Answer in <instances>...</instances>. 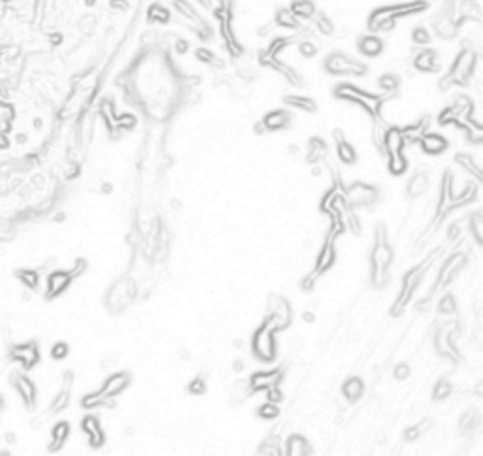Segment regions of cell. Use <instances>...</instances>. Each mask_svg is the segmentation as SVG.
Returning <instances> with one entry per match:
<instances>
[{"instance_id":"16","label":"cell","mask_w":483,"mask_h":456,"mask_svg":"<svg viewBox=\"0 0 483 456\" xmlns=\"http://www.w3.org/2000/svg\"><path fill=\"white\" fill-rule=\"evenodd\" d=\"M289 121H291V115L287 114L285 110H272V112L264 115L262 126H264V130L268 132H278L283 130L285 126H289Z\"/></svg>"},{"instance_id":"25","label":"cell","mask_w":483,"mask_h":456,"mask_svg":"<svg viewBox=\"0 0 483 456\" xmlns=\"http://www.w3.org/2000/svg\"><path fill=\"white\" fill-rule=\"evenodd\" d=\"M466 264V258H464V254H453L449 260H447V264L443 266L442 274H440V281H449L451 276L457 272L458 268H462Z\"/></svg>"},{"instance_id":"5","label":"cell","mask_w":483,"mask_h":456,"mask_svg":"<svg viewBox=\"0 0 483 456\" xmlns=\"http://www.w3.org/2000/svg\"><path fill=\"white\" fill-rule=\"evenodd\" d=\"M323 66L332 76H357V78H360L368 72V66L364 62L353 58L351 55H345L342 51H334V53L327 55Z\"/></svg>"},{"instance_id":"6","label":"cell","mask_w":483,"mask_h":456,"mask_svg":"<svg viewBox=\"0 0 483 456\" xmlns=\"http://www.w3.org/2000/svg\"><path fill=\"white\" fill-rule=\"evenodd\" d=\"M475 60H477V58H475L474 51H470V49H462V51L457 55V58H455L453 66H451L449 74H447V76H445V80H443V83H442L443 89H445V85H447V83L464 85V83L468 82V78L472 76V72H474Z\"/></svg>"},{"instance_id":"7","label":"cell","mask_w":483,"mask_h":456,"mask_svg":"<svg viewBox=\"0 0 483 456\" xmlns=\"http://www.w3.org/2000/svg\"><path fill=\"white\" fill-rule=\"evenodd\" d=\"M253 352L261 362H272L276 356V342H274V330L262 324L253 336Z\"/></svg>"},{"instance_id":"14","label":"cell","mask_w":483,"mask_h":456,"mask_svg":"<svg viewBox=\"0 0 483 456\" xmlns=\"http://www.w3.org/2000/svg\"><path fill=\"white\" fill-rule=\"evenodd\" d=\"M131 383V375L129 374H114L110 375L106 381H104V384H102V388H100V394L104 396V398H112V396H115V394H119V392H123L125 388H127V384Z\"/></svg>"},{"instance_id":"46","label":"cell","mask_w":483,"mask_h":456,"mask_svg":"<svg viewBox=\"0 0 483 456\" xmlns=\"http://www.w3.org/2000/svg\"><path fill=\"white\" fill-rule=\"evenodd\" d=\"M176 51L180 53V55H185L189 51V42L187 40H178L176 42Z\"/></svg>"},{"instance_id":"1","label":"cell","mask_w":483,"mask_h":456,"mask_svg":"<svg viewBox=\"0 0 483 456\" xmlns=\"http://www.w3.org/2000/svg\"><path fill=\"white\" fill-rule=\"evenodd\" d=\"M426 8H428L426 0H411V2H402V4H393V6H381V8L374 10L370 14L368 30H372V32L393 30L398 19L423 14Z\"/></svg>"},{"instance_id":"39","label":"cell","mask_w":483,"mask_h":456,"mask_svg":"<svg viewBox=\"0 0 483 456\" xmlns=\"http://www.w3.org/2000/svg\"><path fill=\"white\" fill-rule=\"evenodd\" d=\"M68 424L66 422H61V424H57L55 426V430H53V440H55V443H53V448L55 447H59L63 441L66 440V436H68Z\"/></svg>"},{"instance_id":"15","label":"cell","mask_w":483,"mask_h":456,"mask_svg":"<svg viewBox=\"0 0 483 456\" xmlns=\"http://www.w3.org/2000/svg\"><path fill=\"white\" fill-rule=\"evenodd\" d=\"M281 381V372L279 370H272V372H257L251 375L249 379V386L251 390H266L268 386H274Z\"/></svg>"},{"instance_id":"11","label":"cell","mask_w":483,"mask_h":456,"mask_svg":"<svg viewBox=\"0 0 483 456\" xmlns=\"http://www.w3.org/2000/svg\"><path fill=\"white\" fill-rule=\"evenodd\" d=\"M421 274H423V270L421 268H415L411 270L408 276L404 277V283H402V290H400V296H398V302H396V306H394V313H398V311L406 306V302H408V298L411 296V292L417 288L419 281H421Z\"/></svg>"},{"instance_id":"23","label":"cell","mask_w":483,"mask_h":456,"mask_svg":"<svg viewBox=\"0 0 483 456\" xmlns=\"http://www.w3.org/2000/svg\"><path fill=\"white\" fill-rule=\"evenodd\" d=\"M342 392L349 402H357L364 392V383L360 381V377H349L342 386Z\"/></svg>"},{"instance_id":"41","label":"cell","mask_w":483,"mask_h":456,"mask_svg":"<svg viewBox=\"0 0 483 456\" xmlns=\"http://www.w3.org/2000/svg\"><path fill=\"white\" fill-rule=\"evenodd\" d=\"M206 390V383L202 377H197V379H193L191 381V384H189V392L191 394H202V392Z\"/></svg>"},{"instance_id":"37","label":"cell","mask_w":483,"mask_h":456,"mask_svg":"<svg viewBox=\"0 0 483 456\" xmlns=\"http://www.w3.org/2000/svg\"><path fill=\"white\" fill-rule=\"evenodd\" d=\"M317 51H319V48L310 40H304L298 44V53H300L304 58H313L317 55Z\"/></svg>"},{"instance_id":"38","label":"cell","mask_w":483,"mask_h":456,"mask_svg":"<svg viewBox=\"0 0 483 456\" xmlns=\"http://www.w3.org/2000/svg\"><path fill=\"white\" fill-rule=\"evenodd\" d=\"M451 394V384L447 379H440L434 386V400H443Z\"/></svg>"},{"instance_id":"8","label":"cell","mask_w":483,"mask_h":456,"mask_svg":"<svg viewBox=\"0 0 483 456\" xmlns=\"http://www.w3.org/2000/svg\"><path fill=\"white\" fill-rule=\"evenodd\" d=\"M264 324L270 330L278 332L291 324V306L283 298H272L270 302V315L266 317Z\"/></svg>"},{"instance_id":"34","label":"cell","mask_w":483,"mask_h":456,"mask_svg":"<svg viewBox=\"0 0 483 456\" xmlns=\"http://www.w3.org/2000/svg\"><path fill=\"white\" fill-rule=\"evenodd\" d=\"M470 230H472V234H474L475 242L481 244L483 242V215L481 213H474V215L470 217Z\"/></svg>"},{"instance_id":"3","label":"cell","mask_w":483,"mask_h":456,"mask_svg":"<svg viewBox=\"0 0 483 456\" xmlns=\"http://www.w3.org/2000/svg\"><path fill=\"white\" fill-rule=\"evenodd\" d=\"M334 96L347 100V102H355L366 110V114L372 117L379 115V108H381V96L372 94L368 90H362L359 87H355L351 83H342L334 89Z\"/></svg>"},{"instance_id":"43","label":"cell","mask_w":483,"mask_h":456,"mask_svg":"<svg viewBox=\"0 0 483 456\" xmlns=\"http://www.w3.org/2000/svg\"><path fill=\"white\" fill-rule=\"evenodd\" d=\"M423 430H425V426H423V424H417V426H411V428H408V430H406V440H409V441L417 440L419 436L423 434Z\"/></svg>"},{"instance_id":"12","label":"cell","mask_w":483,"mask_h":456,"mask_svg":"<svg viewBox=\"0 0 483 456\" xmlns=\"http://www.w3.org/2000/svg\"><path fill=\"white\" fill-rule=\"evenodd\" d=\"M413 66L423 74H434L440 70L438 64V53L430 48H423L413 58Z\"/></svg>"},{"instance_id":"47","label":"cell","mask_w":483,"mask_h":456,"mask_svg":"<svg viewBox=\"0 0 483 456\" xmlns=\"http://www.w3.org/2000/svg\"><path fill=\"white\" fill-rule=\"evenodd\" d=\"M110 8L112 10H127L129 8V4H127V0H110Z\"/></svg>"},{"instance_id":"51","label":"cell","mask_w":483,"mask_h":456,"mask_svg":"<svg viewBox=\"0 0 483 456\" xmlns=\"http://www.w3.org/2000/svg\"><path fill=\"white\" fill-rule=\"evenodd\" d=\"M97 4V0H85V6H95Z\"/></svg>"},{"instance_id":"27","label":"cell","mask_w":483,"mask_h":456,"mask_svg":"<svg viewBox=\"0 0 483 456\" xmlns=\"http://www.w3.org/2000/svg\"><path fill=\"white\" fill-rule=\"evenodd\" d=\"M327 153V146L321 138H311L308 146V160L310 162H319Z\"/></svg>"},{"instance_id":"42","label":"cell","mask_w":483,"mask_h":456,"mask_svg":"<svg viewBox=\"0 0 483 456\" xmlns=\"http://www.w3.org/2000/svg\"><path fill=\"white\" fill-rule=\"evenodd\" d=\"M266 398H268V402H274V404L281 402L283 394H281V390L278 388V384H274V386H268V388H266Z\"/></svg>"},{"instance_id":"49","label":"cell","mask_w":483,"mask_h":456,"mask_svg":"<svg viewBox=\"0 0 483 456\" xmlns=\"http://www.w3.org/2000/svg\"><path fill=\"white\" fill-rule=\"evenodd\" d=\"M195 2H198L202 8H212V4H210L212 0H195Z\"/></svg>"},{"instance_id":"22","label":"cell","mask_w":483,"mask_h":456,"mask_svg":"<svg viewBox=\"0 0 483 456\" xmlns=\"http://www.w3.org/2000/svg\"><path fill=\"white\" fill-rule=\"evenodd\" d=\"M283 102H285L287 106L296 108V110H302V112H308V114L317 112V104H315L313 98L300 96V94H289V96L283 98Z\"/></svg>"},{"instance_id":"40","label":"cell","mask_w":483,"mask_h":456,"mask_svg":"<svg viewBox=\"0 0 483 456\" xmlns=\"http://www.w3.org/2000/svg\"><path fill=\"white\" fill-rule=\"evenodd\" d=\"M438 311H440V313H445V315H451V313L455 311V302H453V298H451V296H445V298L438 304Z\"/></svg>"},{"instance_id":"44","label":"cell","mask_w":483,"mask_h":456,"mask_svg":"<svg viewBox=\"0 0 483 456\" xmlns=\"http://www.w3.org/2000/svg\"><path fill=\"white\" fill-rule=\"evenodd\" d=\"M408 375H409V366H408V364H404V362H402V364H398V366L394 368V377H396V379H400V381H402V379H406Z\"/></svg>"},{"instance_id":"2","label":"cell","mask_w":483,"mask_h":456,"mask_svg":"<svg viewBox=\"0 0 483 456\" xmlns=\"http://www.w3.org/2000/svg\"><path fill=\"white\" fill-rule=\"evenodd\" d=\"M391 262H393V249L389 247V242L385 238L383 230H379V238H377L374 252H372V281H374V285L383 286L387 283Z\"/></svg>"},{"instance_id":"10","label":"cell","mask_w":483,"mask_h":456,"mask_svg":"<svg viewBox=\"0 0 483 456\" xmlns=\"http://www.w3.org/2000/svg\"><path fill=\"white\" fill-rule=\"evenodd\" d=\"M419 146L423 149V153L426 155H442L443 151L449 147V142L443 138L438 132H426L419 136Z\"/></svg>"},{"instance_id":"30","label":"cell","mask_w":483,"mask_h":456,"mask_svg":"<svg viewBox=\"0 0 483 456\" xmlns=\"http://www.w3.org/2000/svg\"><path fill=\"white\" fill-rule=\"evenodd\" d=\"M455 160H457L464 170H468L472 176H475V180H481V168H479V164L474 162V158L470 155H466V153H460V155L455 156Z\"/></svg>"},{"instance_id":"24","label":"cell","mask_w":483,"mask_h":456,"mask_svg":"<svg viewBox=\"0 0 483 456\" xmlns=\"http://www.w3.org/2000/svg\"><path fill=\"white\" fill-rule=\"evenodd\" d=\"M276 23L281 28H289V30H298L300 28V19H296L289 8H279L276 12Z\"/></svg>"},{"instance_id":"48","label":"cell","mask_w":483,"mask_h":456,"mask_svg":"<svg viewBox=\"0 0 483 456\" xmlns=\"http://www.w3.org/2000/svg\"><path fill=\"white\" fill-rule=\"evenodd\" d=\"M257 452H259V454H278V448L274 447V445H272V447L270 445H262Z\"/></svg>"},{"instance_id":"26","label":"cell","mask_w":483,"mask_h":456,"mask_svg":"<svg viewBox=\"0 0 483 456\" xmlns=\"http://www.w3.org/2000/svg\"><path fill=\"white\" fill-rule=\"evenodd\" d=\"M149 23H170V10L163 4H151L148 10Z\"/></svg>"},{"instance_id":"18","label":"cell","mask_w":483,"mask_h":456,"mask_svg":"<svg viewBox=\"0 0 483 456\" xmlns=\"http://www.w3.org/2000/svg\"><path fill=\"white\" fill-rule=\"evenodd\" d=\"M334 136H336V153H338V158L344 164H353L357 160V151H355L351 144L342 136L340 130H336Z\"/></svg>"},{"instance_id":"35","label":"cell","mask_w":483,"mask_h":456,"mask_svg":"<svg viewBox=\"0 0 483 456\" xmlns=\"http://www.w3.org/2000/svg\"><path fill=\"white\" fill-rule=\"evenodd\" d=\"M257 415L264 418V420H272V418H276L279 415V409L274 402H266V404H262L261 408L257 409Z\"/></svg>"},{"instance_id":"29","label":"cell","mask_w":483,"mask_h":456,"mask_svg":"<svg viewBox=\"0 0 483 456\" xmlns=\"http://www.w3.org/2000/svg\"><path fill=\"white\" fill-rule=\"evenodd\" d=\"M311 19H315V28H317L323 36H330V34L334 32V23H332V19H330L325 12H315V16L311 17Z\"/></svg>"},{"instance_id":"50","label":"cell","mask_w":483,"mask_h":456,"mask_svg":"<svg viewBox=\"0 0 483 456\" xmlns=\"http://www.w3.org/2000/svg\"><path fill=\"white\" fill-rule=\"evenodd\" d=\"M304 318H306L308 322H311V320H313V315H311V313H304Z\"/></svg>"},{"instance_id":"32","label":"cell","mask_w":483,"mask_h":456,"mask_svg":"<svg viewBox=\"0 0 483 456\" xmlns=\"http://www.w3.org/2000/svg\"><path fill=\"white\" fill-rule=\"evenodd\" d=\"M68 283H70V276H68V274H65V272L53 274V276L50 277V292L51 294L61 292Z\"/></svg>"},{"instance_id":"17","label":"cell","mask_w":483,"mask_h":456,"mask_svg":"<svg viewBox=\"0 0 483 456\" xmlns=\"http://www.w3.org/2000/svg\"><path fill=\"white\" fill-rule=\"evenodd\" d=\"M334 262H336L334 244H332V240H327V242H325V245L321 247L319 254H317V260H315V270H313V274H323V272H327V270H330L332 266H334Z\"/></svg>"},{"instance_id":"13","label":"cell","mask_w":483,"mask_h":456,"mask_svg":"<svg viewBox=\"0 0 483 456\" xmlns=\"http://www.w3.org/2000/svg\"><path fill=\"white\" fill-rule=\"evenodd\" d=\"M383 48H385L383 40H381L379 36H374V34H364V36H360L359 40H357L359 53L368 58H374L377 57V55H381V53H383Z\"/></svg>"},{"instance_id":"52","label":"cell","mask_w":483,"mask_h":456,"mask_svg":"<svg viewBox=\"0 0 483 456\" xmlns=\"http://www.w3.org/2000/svg\"><path fill=\"white\" fill-rule=\"evenodd\" d=\"M4 2H10V0H4Z\"/></svg>"},{"instance_id":"45","label":"cell","mask_w":483,"mask_h":456,"mask_svg":"<svg viewBox=\"0 0 483 456\" xmlns=\"http://www.w3.org/2000/svg\"><path fill=\"white\" fill-rule=\"evenodd\" d=\"M66 352H68V347H66L65 343H57L55 349L51 350V354H53L55 358H63V356H66Z\"/></svg>"},{"instance_id":"31","label":"cell","mask_w":483,"mask_h":456,"mask_svg":"<svg viewBox=\"0 0 483 456\" xmlns=\"http://www.w3.org/2000/svg\"><path fill=\"white\" fill-rule=\"evenodd\" d=\"M400 85V78L396 74H383L379 80H377V87L385 92H394Z\"/></svg>"},{"instance_id":"9","label":"cell","mask_w":483,"mask_h":456,"mask_svg":"<svg viewBox=\"0 0 483 456\" xmlns=\"http://www.w3.org/2000/svg\"><path fill=\"white\" fill-rule=\"evenodd\" d=\"M345 200H349V204L353 206H370L377 200V190L374 187H370L366 183H353L351 187H347L345 190Z\"/></svg>"},{"instance_id":"36","label":"cell","mask_w":483,"mask_h":456,"mask_svg":"<svg viewBox=\"0 0 483 456\" xmlns=\"http://www.w3.org/2000/svg\"><path fill=\"white\" fill-rule=\"evenodd\" d=\"M195 57H197L200 62H204V64H221V60H217V57L212 53V49L208 48H198L197 51H195Z\"/></svg>"},{"instance_id":"4","label":"cell","mask_w":483,"mask_h":456,"mask_svg":"<svg viewBox=\"0 0 483 456\" xmlns=\"http://www.w3.org/2000/svg\"><path fill=\"white\" fill-rule=\"evenodd\" d=\"M383 146L387 149V155H389V170L393 176H402L404 172L408 170V160L402 153L404 149V138H402V132L398 128H389L383 136Z\"/></svg>"},{"instance_id":"33","label":"cell","mask_w":483,"mask_h":456,"mask_svg":"<svg viewBox=\"0 0 483 456\" xmlns=\"http://www.w3.org/2000/svg\"><path fill=\"white\" fill-rule=\"evenodd\" d=\"M430 40H432V36H430V32H428V28L423 26V24H419V26H415V28L411 30V42H413L415 46L425 48V46L430 44Z\"/></svg>"},{"instance_id":"21","label":"cell","mask_w":483,"mask_h":456,"mask_svg":"<svg viewBox=\"0 0 483 456\" xmlns=\"http://www.w3.org/2000/svg\"><path fill=\"white\" fill-rule=\"evenodd\" d=\"M83 430L89 434L91 445H93V447H100V445L104 443V434H102V428H100L99 418H95V416H87V418L83 420Z\"/></svg>"},{"instance_id":"19","label":"cell","mask_w":483,"mask_h":456,"mask_svg":"<svg viewBox=\"0 0 483 456\" xmlns=\"http://www.w3.org/2000/svg\"><path fill=\"white\" fill-rule=\"evenodd\" d=\"M310 452H311L310 443L304 440L302 436L295 434V436H291V438L287 440L285 454H289V456H302V454H310Z\"/></svg>"},{"instance_id":"28","label":"cell","mask_w":483,"mask_h":456,"mask_svg":"<svg viewBox=\"0 0 483 456\" xmlns=\"http://www.w3.org/2000/svg\"><path fill=\"white\" fill-rule=\"evenodd\" d=\"M426 187H428V180H426V176L423 174V172H417L411 180H409L408 183V192L411 196H419L423 194L426 190Z\"/></svg>"},{"instance_id":"20","label":"cell","mask_w":483,"mask_h":456,"mask_svg":"<svg viewBox=\"0 0 483 456\" xmlns=\"http://www.w3.org/2000/svg\"><path fill=\"white\" fill-rule=\"evenodd\" d=\"M289 10L293 12V16H295L296 19H304V21L311 19V17L315 16V12H317L313 0H293Z\"/></svg>"}]
</instances>
